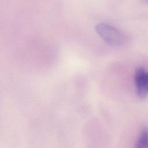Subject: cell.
<instances>
[{"label":"cell","instance_id":"1","mask_svg":"<svg viewBox=\"0 0 148 148\" xmlns=\"http://www.w3.org/2000/svg\"><path fill=\"white\" fill-rule=\"evenodd\" d=\"M98 35L108 44L115 47L122 46L128 42V37L121 31L106 23L97 24L95 28Z\"/></svg>","mask_w":148,"mask_h":148},{"label":"cell","instance_id":"2","mask_svg":"<svg viewBox=\"0 0 148 148\" xmlns=\"http://www.w3.org/2000/svg\"><path fill=\"white\" fill-rule=\"evenodd\" d=\"M134 82L136 91L140 99L148 97V71L142 67L137 68L135 72Z\"/></svg>","mask_w":148,"mask_h":148},{"label":"cell","instance_id":"3","mask_svg":"<svg viewBox=\"0 0 148 148\" xmlns=\"http://www.w3.org/2000/svg\"><path fill=\"white\" fill-rule=\"evenodd\" d=\"M135 148H148V128H145L140 133Z\"/></svg>","mask_w":148,"mask_h":148},{"label":"cell","instance_id":"4","mask_svg":"<svg viewBox=\"0 0 148 148\" xmlns=\"http://www.w3.org/2000/svg\"><path fill=\"white\" fill-rule=\"evenodd\" d=\"M146 1H148V0H146Z\"/></svg>","mask_w":148,"mask_h":148}]
</instances>
